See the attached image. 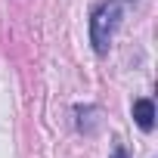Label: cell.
<instances>
[{
  "label": "cell",
  "instance_id": "obj_1",
  "mask_svg": "<svg viewBox=\"0 0 158 158\" xmlns=\"http://www.w3.org/2000/svg\"><path fill=\"white\" fill-rule=\"evenodd\" d=\"M118 16H121V3H118V0H109V3H102L96 10V16L90 22V37H93L96 53H106V44L112 37V28H115Z\"/></svg>",
  "mask_w": 158,
  "mask_h": 158
},
{
  "label": "cell",
  "instance_id": "obj_2",
  "mask_svg": "<svg viewBox=\"0 0 158 158\" xmlns=\"http://www.w3.org/2000/svg\"><path fill=\"white\" fill-rule=\"evenodd\" d=\"M133 121L143 130H152V124H155V106H152V99H136L133 102Z\"/></svg>",
  "mask_w": 158,
  "mask_h": 158
},
{
  "label": "cell",
  "instance_id": "obj_3",
  "mask_svg": "<svg viewBox=\"0 0 158 158\" xmlns=\"http://www.w3.org/2000/svg\"><path fill=\"white\" fill-rule=\"evenodd\" d=\"M112 158H127V152H124L121 146H115V152H112Z\"/></svg>",
  "mask_w": 158,
  "mask_h": 158
}]
</instances>
